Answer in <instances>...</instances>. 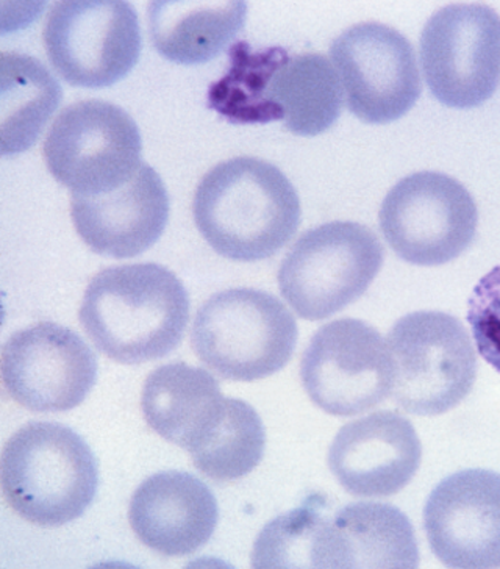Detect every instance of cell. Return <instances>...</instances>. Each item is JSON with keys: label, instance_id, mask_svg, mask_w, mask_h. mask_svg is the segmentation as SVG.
Masks as SVG:
<instances>
[{"label": "cell", "instance_id": "1", "mask_svg": "<svg viewBox=\"0 0 500 569\" xmlns=\"http://www.w3.org/2000/svg\"><path fill=\"white\" fill-rule=\"evenodd\" d=\"M229 71L210 88L209 106L232 122L283 121L300 137H317L342 111L341 80L322 53L290 56L280 48L252 51L238 42Z\"/></svg>", "mask_w": 500, "mask_h": 569}, {"label": "cell", "instance_id": "2", "mask_svg": "<svg viewBox=\"0 0 500 569\" xmlns=\"http://www.w3.org/2000/svg\"><path fill=\"white\" fill-rule=\"evenodd\" d=\"M80 325L103 356L122 365L163 359L182 343L190 298L157 263L103 269L84 290Z\"/></svg>", "mask_w": 500, "mask_h": 569}, {"label": "cell", "instance_id": "3", "mask_svg": "<svg viewBox=\"0 0 500 569\" xmlns=\"http://www.w3.org/2000/svg\"><path fill=\"white\" fill-rule=\"evenodd\" d=\"M192 214L203 240L234 261L276 256L298 232V191L274 164L253 157L222 161L202 177Z\"/></svg>", "mask_w": 500, "mask_h": 569}, {"label": "cell", "instance_id": "4", "mask_svg": "<svg viewBox=\"0 0 500 569\" xmlns=\"http://www.w3.org/2000/svg\"><path fill=\"white\" fill-rule=\"evenodd\" d=\"M2 493L10 509L41 528L82 517L94 501L99 467L71 427L33 421L14 432L2 452Z\"/></svg>", "mask_w": 500, "mask_h": 569}, {"label": "cell", "instance_id": "5", "mask_svg": "<svg viewBox=\"0 0 500 569\" xmlns=\"http://www.w3.org/2000/svg\"><path fill=\"white\" fill-rule=\"evenodd\" d=\"M298 345V322L276 296L232 288L211 296L196 313L191 346L222 379L253 382L287 367Z\"/></svg>", "mask_w": 500, "mask_h": 569}, {"label": "cell", "instance_id": "6", "mask_svg": "<svg viewBox=\"0 0 500 569\" xmlns=\"http://www.w3.org/2000/svg\"><path fill=\"white\" fill-rule=\"evenodd\" d=\"M387 343L394 367L392 402L407 413L438 417L471 393L477 356L460 319L417 311L392 326Z\"/></svg>", "mask_w": 500, "mask_h": 569}, {"label": "cell", "instance_id": "7", "mask_svg": "<svg viewBox=\"0 0 500 569\" xmlns=\"http://www.w3.org/2000/svg\"><path fill=\"white\" fill-rule=\"evenodd\" d=\"M383 246L359 222H327L296 241L279 269L284 301L302 319L322 321L361 298L383 264Z\"/></svg>", "mask_w": 500, "mask_h": 569}, {"label": "cell", "instance_id": "8", "mask_svg": "<svg viewBox=\"0 0 500 569\" xmlns=\"http://www.w3.org/2000/svg\"><path fill=\"white\" fill-rule=\"evenodd\" d=\"M42 156L50 174L71 194L109 193L141 168V133L121 107L99 99L80 101L52 122Z\"/></svg>", "mask_w": 500, "mask_h": 569}, {"label": "cell", "instance_id": "9", "mask_svg": "<svg viewBox=\"0 0 500 569\" xmlns=\"http://www.w3.org/2000/svg\"><path fill=\"white\" fill-rule=\"evenodd\" d=\"M380 230L407 263L440 267L459 259L474 241L479 210L453 177L414 172L388 191L379 213Z\"/></svg>", "mask_w": 500, "mask_h": 569}, {"label": "cell", "instance_id": "10", "mask_svg": "<svg viewBox=\"0 0 500 569\" xmlns=\"http://www.w3.org/2000/svg\"><path fill=\"white\" fill-rule=\"evenodd\" d=\"M46 53L72 87H111L137 67L142 38L137 11L124 0H63L46 21Z\"/></svg>", "mask_w": 500, "mask_h": 569}, {"label": "cell", "instance_id": "11", "mask_svg": "<svg viewBox=\"0 0 500 569\" xmlns=\"http://www.w3.org/2000/svg\"><path fill=\"white\" fill-rule=\"evenodd\" d=\"M421 64L433 98L469 110L492 98L500 80V17L484 3H453L421 34Z\"/></svg>", "mask_w": 500, "mask_h": 569}, {"label": "cell", "instance_id": "12", "mask_svg": "<svg viewBox=\"0 0 500 569\" xmlns=\"http://www.w3.org/2000/svg\"><path fill=\"white\" fill-rule=\"evenodd\" d=\"M300 379L319 409L333 417H356L391 395L394 367L379 330L360 319L342 318L311 338Z\"/></svg>", "mask_w": 500, "mask_h": 569}, {"label": "cell", "instance_id": "13", "mask_svg": "<svg viewBox=\"0 0 500 569\" xmlns=\"http://www.w3.org/2000/svg\"><path fill=\"white\" fill-rule=\"evenodd\" d=\"M350 113L368 124H390L406 117L421 98L413 46L398 30L379 22L350 27L330 46Z\"/></svg>", "mask_w": 500, "mask_h": 569}, {"label": "cell", "instance_id": "14", "mask_svg": "<svg viewBox=\"0 0 500 569\" xmlns=\"http://www.w3.org/2000/svg\"><path fill=\"white\" fill-rule=\"evenodd\" d=\"M2 380L14 402L38 413H59L84 401L98 359L82 337L56 322L19 330L2 349Z\"/></svg>", "mask_w": 500, "mask_h": 569}, {"label": "cell", "instance_id": "15", "mask_svg": "<svg viewBox=\"0 0 500 569\" xmlns=\"http://www.w3.org/2000/svg\"><path fill=\"white\" fill-rule=\"evenodd\" d=\"M424 529L446 567L500 568V475L467 469L441 480L427 499Z\"/></svg>", "mask_w": 500, "mask_h": 569}, {"label": "cell", "instance_id": "16", "mask_svg": "<svg viewBox=\"0 0 500 569\" xmlns=\"http://www.w3.org/2000/svg\"><path fill=\"white\" fill-rule=\"evenodd\" d=\"M422 459V446L409 419L376 411L342 426L329 451V468L357 498H390L409 486Z\"/></svg>", "mask_w": 500, "mask_h": 569}, {"label": "cell", "instance_id": "17", "mask_svg": "<svg viewBox=\"0 0 500 569\" xmlns=\"http://www.w3.org/2000/svg\"><path fill=\"white\" fill-rule=\"evenodd\" d=\"M169 194L152 167L102 194H71V218L83 243L99 256L133 259L160 240L169 221Z\"/></svg>", "mask_w": 500, "mask_h": 569}, {"label": "cell", "instance_id": "18", "mask_svg": "<svg viewBox=\"0 0 500 569\" xmlns=\"http://www.w3.org/2000/svg\"><path fill=\"white\" fill-rule=\"evenodd\" d=\"M238 399L224 398L206 369L169 363L150 372L142 388L146 422L169 443L191 453L192 463L213 448L229 426Z\"/></svg>", "mask_w": 500, "mask_h": 569}, {"label": "cell", "instance_id": "19", "mask_svg": "<svg viewBox=\"0 0 500 569\" xmlns=\"http://www.w3.org/2000/svg\"><path fill=\"white\" fill-rule=\"evenodd\" d=\"M217 498L202 480L183 471L150 476L130 501L134 536L152 551L168 557L190 556L209 543L217 530Z\"/></svg>", "mask_w": 500, "mask_h": 569}, {"label": "cell", "instance_id": "20", "mask_svg": "<svg viewBox=\"0 0 500 569\" xmlns=\"http://www.w3.org/2000/svg\"><path fill=\"white\" fill-rule=\"evenodd\" d=\"M418 565L413 526L398 507L356 502L330 515L319 569H414Z\"/></svg>", "mask_w": 500, "mask_h": 569}, {"label": "cell", "instance_id": "21", "mask_svg": "<svg viewBox=\"0 0 500 569\" xmlns=\"http://www.w3.org/2000/svg\"><path fill=\"white\" fill-rule=\"evenodd\" d=\"M149 32L153 48L172 63H209L244 29V2L163 0L149 3Z\"/></svg>", "mask_w": 500, "mask_h": 569}, {"label": "cell", "instance_id": "22", "mask_svg": "<svg viewBox=\"0 0 500 569\" xmlns=\"http://www.w3.org/2000/svg\"><path fill=\"white\" fill-rule=\"evenodd\" d=\"M61 87L40 60L19 52L0 56L2 156L29 151L59 109Z\"/></svg>", "mask_w": 500, "mask_h": 569}, {"label": "cell", "instance_id": "23", "mask_svg": "<svg viewBox=\"0 0 500 569\" xmlns=\"http://www.w3.org/2000/svg\"><path fill=\"white\" fill-rule=\"evenodd\" d=\"M327 511L321 498L268 522L253 545L252 567L259 569L317 568L319 536Z\"/></svg>", "mask_w": 500, "mask_h": 569}, {"label": "cell", "instance_id": "24", "mask_svg": "<svg viewBox=\"0 0 500 569\" xmlns=\"http://www.w3.org/2000/svg\"><path fill=\"white\" fill-rule=\"evenodd\" d=\"M477 349L500 375V264L480 279L468 303Z\"/></svg>", "mask_w": 500, "mask_h": 569}]
</instances>
